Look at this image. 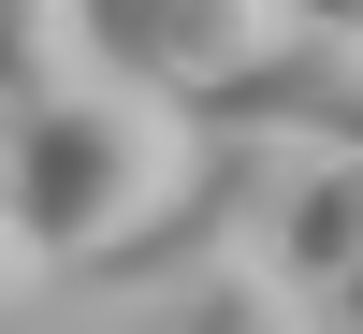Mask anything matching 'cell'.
<instances>
[{
	"label": "cell",
	"mask_w": 363,
	"mask_h": 334,
	"mask_svg": "<svg viewBox=\"0 0 363 334\" xmlns=\"http://www.w3.org/2000/svg\"><path fill=\"white\" fill-rule=\"evenodd\" d=\"M203 160V131H189V102H160V87H87V102H44L15 131V160H0V204H15V233L44 262H102V247H131L145 218L174 204V174Z\"/></svg>",
	"instance_id": "1"
},
{
	"label": "cell",
	"mask_w": 363,
	"mask_h": 334,
	"mask_svg": "<svg viewBox=\"0 0 363 334\" xmlns=\"http://www.w3.org/2000/svg\"><path fill=\"white\" fill-rule=\"evenodd\" d=\"M306 160H320V145H291V131H203V160L174 174V204L131 233V247H102L87 277H116V291H189V277H218V262H247V233L291 218Z\"/></svg>",
	"instance_id": "2"
},
{
	"label": "cell",
	"mask_w": 363,
	"mask_h": 334,
	"mask_svg": "<svg viewBox=\"0 0 363 334\" xmlns=\"http://www.w3.org/2000/svg\"><path fill=\"white\" fill-rule=\"evenodd\" d=\"M277 0H87V44H102L116 87H160V102H203L218 73H247L277 44Z\"/></svg>",
	"instance_id": "3"
},
{
	"label": "cell",
	"mask_w": 363,
	"mask_h": 334,
	"mask_svg": "<svg viewBox=\"0 0 363 334\" xmlns=\"http://www.w3.org/2000/svg\"><path fill=\"white\" fill-rule=\"evenodd\" d=\"M189 131H291V145H363V44L349 29H277L247 73L189 102Z\"/></svg>",
	"instance_id": "4"
},
{
	"label": "cell",
	"mask_w": 363,
	"mask_h": 334,
	"mask_svg": "<svg viewBox=\"0 0 363 334\" xmlns=\"http://www.w3.org/2000/svg\"><path fill=\"white\" fill-rule=\"evenodd\" d=\"M277 277L291 291H349L363 277V145H320L306 160V189L277 218Z\"/></svg>",
	"instance_id": "5"
},
{
	"label": "cell",
	"mask_w": 363,
	"mask_h": 334,
	"mask_svg": "<svg viewBox=\"0 0 363 334\" xmlns=\"http://www.w3.org/2000/svg\"><path fill=\"white\" fill-rule=\"evenodd\" d=\"M102 44H87V0H0V102H87Z\"/></svg>",
	"instance_id": "6"
},
{
	"label": "cell",
	"mask_w": 363,
	"mask_h": 334,
	"mask_svg": "<svg viewBox=\"0 0 363 334\" xmlns=\"http://www.w3.org/2000/svg\"><path fill=\"white\" fill-rule=\"evenodd\" d=\"M160 334H335V320H306V291L291 277H262V262H218V277H189V291H160Z\"/></svg>",
	"instance_id": "7"
},
{
	"label": "cell",
	"mask_w": 363,
	"mask_h": 334,
	"mask_svg": "<svg viewBox=\"0 0 363 334\" xmlns=\"http://www.w3.org/2000/svg\"><path fill=\"white\" fill-rule=\"evenodd\" d=\"M29 277H44V247H29V233H15V204H0V306H15Z\"/></svg>",
	"instance_id": "8"
},
{
	"label": "cell",
	"mask_w": 363,
	"mask_h": 334,
	"mask_svg": "<svg viewBox=\"0 0 363 334\" xmlns=\"http://www.w3.org/2000/svg\"><path fill=\"white\" fill-rule=\"evenodd\" d=\"M277 15H291V29H349V44H363V0H277Z\"/></svg>",
	"instance_id": "9"
},
{
	"label": "cell",
	"mask_w": 363,
	"mask_h": 334,
	"mask_svg": "<svg viewBox=\"0 0 363 334\" xmlns=\"http://www.w3.org/2000/svg\"><path fill=\"white\" fill-rule=\"evenodd\" d=\"M335 334H363V277H349V291H335Z\"/></svg>",
	"instance_id": "10"
}]
</instances>
